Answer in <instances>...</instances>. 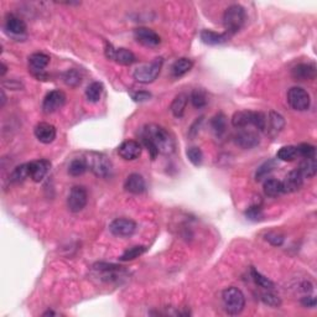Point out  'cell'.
Masks as SVG:
<instances>
[{"instance_id": "74e56055", "label": "cell", "mask_w": 317, "mask_h": 317, "mask_svg": "<svg viewBox=\"0 0 317 317\" xmlns=\"http://www.w3.org/2000/svg\"><path fill=\"white\" fill-rule=\"evenodd\" d=\"M245 217L246 219H249L251 222H260L264 218V212H263L260 206L254 205L245 211Z\"/></svg>"}, {"instance_id": "f35d334b", "label": "cell", "mask_w": 317, "mask_h": 317, "mask_svg": "<svg viewBox=\"0 0 317 317\" xmlns=\"http://www.w3.org/2000/svg\"><path fill=\"white\" fill-rule=\"evenodd\" d=\"M274 169H275V162L273 161V160H269V161L264 162V164H263L258 170H257L256 180L262 181L263 178L267 177V176L269 175V173L272 172Z\"/></svg>"}, {"instance_id": "d6986e66", "label": "cell", "mask_w": 317, "mask_h": 317, "mask_svg": "<svg viewBox=\"0 0 317 317\" xmlns=\"http://www.w3.org/2000/svg\"><path fill=\"white\" fill-rule=\"evenodd\" d=\"M124 188L126 192L132 195H142L146 189V183L144 177L139 173H132L126 177L124 182Z\"/></svg>"}, {"instance_id": "5bb4252c", "label": "cell", "mask_w": 317, "mask_h": 317, "mask_svg": "<svg viewBox=\"0 0 317 317\" xmlns=\"http://www.w3.org/2000/svg\"><path fill=\"white\" fill-rule=\"evenodd\" d=\"M134 37L138 42H140L144 46H149V47H155V46H158L161 42V37L154 30L148 28L135 29Z\"/></svg>"}, {"instance_id": "603a6c76", "label": "cell", "mask_w": 317, "mask_h": 317, "mask_svg": "<svg viewBox=\"0 0 317 317\" xmlns=\"http://www.w3.org/2000/svg\"><path fill=\"white\" fill-rule=\"evenodd\" d=\"M113 61L116 62L118 65H121V66H130V65H133L134 62H137V57H135L134 53L130 50H128V48L120 47L115 48Z\"/></svg>"}, {"instance_id": "ee69618b", "label": "cell", "mask_w": 317, "mask_h": 317, "mask_svg": "<svg viewBox=\"0 0 317 317\" xmlns=\"http://www.w3.org/2000/svg\"><path fill=\"white\" fill-rule=\"evenodd\" d=\"M114 52H115L114 46H113L112 43H109V42H105V45H104L105 57H107L108 59H113V56H114Z\"/></svg>"}, {"instance_id": "52a82bcc", "label": "cell", "mask_w": 317, "mask_h": 317, "mask_svg": "<svg viewBox=\"0 0 317 317\" xmlns=\"http://www.w3.org/2000/svg\"><path fill=\"white\" fill-rule=\"evenodd\" d=\"M288 103L295 110H299V112L307 110L311 105L310 94L301 87H292L288 92Z\"/></svg>"}, {"instance_id": "8d00e7d4", "label": "cell", "mask_w": 317, "mask_h": 317, "mask_svg": "<svg viewBox=\"0 0 317 317\" xmlns=\"http://www.w3.org/2000/svg\"><path fill=\"white\" fill-rule=\"evenodd\" d=\"M186 155L192 165L195 166H201L203 162V153L199 146H191L186 151Z\"/></svg>"}, {"instance_id": "ac0fdd59", "label": "cell", "mask_w": 317, "mask_h": 317, "mask_svg": "<svg viewBox=\"0 0 317 317\" xmlns=\"http://www.w3.org/2000/svg\"><path fill=\"white\" fill-rule=\"evenodd\" d=\"M295 81H311L316 77V66L313 64H300L291 70Z\"/></svg>"}, {"instance_id": "4dcf8cb0", "label": "cell", "mask_w": 317, "mask_h": 317, "mask_svg": "<svg viewBox=\"0 0 317 317\" xmlns=\"http://www.w3.org/2000/svg\"><path fill=\"white\" fill-rule=\"evenodd\" d=\"M104 87L101 82H93L91 83L86 89V97L91 103H97L101 99Z\"/></svg>"}, {"instance_id": "bcb514c9", "label": "cell", "mask_w": 317, "mask_h": 317, "mask_svg": "<svg viewBox=\"0 0 317 317\" xmlns=\"http://www.w3.org/2000/svg\"><path fill=\"white\" fill-rule=\"evenodd\" d=\"M8 83H9L10 89H20L21 87H23V85H21V83L16 80H10L9 82H4L3 85H8Z\"/></svg>"}, {"instance_id": "ba28073f", "label": "cell", "mask_w": 317, "mask_h": 317, "mask_svg": "<svg viewBox=\"0 0 317 317\" xmlns=\"http://www.w3.org/2000/svg\"><path fill=\"white\" fill-rule=\"evenodd\" d=\"M88 201V194L83 186H73L67 197V207L72 213L81 212Z\"/></svg>"}, {"instance_id": "30bf717a", "label": "cell", "mask_w": 317, "mask_h": 317, "mask_svg": "<svg viewBox=\"0 0 317 317\" xmlns=\"http://www.w3.org/2000/svg\"><path fill=\"white\" fill-rule=\"evenodd\" d=\"M50 64V57L42 52L32 53L29 57V66L30 71L37 80H47V75L45 73V69Z\"/></svg>"}, {"instance_id": "4fadbf2b", "label": "cell", "mask_w": 317, "mask_h": 317, "mask_svg": "<svg viewBox=\"0 0 317 317\" xmlns=\"http://www.w3.org/2000/svg\"><path fill=\"white\" fill-rule=\"evenodd\" d=\"M118 154L121 159L132 161L142 155V145L135 140H125L119 145Z\"/></svg>"}, {"instance_id": "f6af8a7d", "label": "cell", "mask_w": 317, "mask_h": 317, "mask_svg": "<svg viewBox=\"0 0 317 317\" xmlns=\"http://www.w3.org/2000/svg\"><path fill=\"white\" fill-rule=\"evenodd\" d=\"M301 303L305 306V307H315L316 299L313 296H305L301 300Z\"/></svg>"}, {"instance_id": "5b68a950", "label": "cell", "mask_w": 317, "mask_h": 317, "mask_svg": "<svg viewBox=\"0 0 317 317\" xmlns=\"http://www.w3.org/2000/svg\"><path fill=\"white\" fill-rule=\"evenodd\" d=\"M245 10L242 5L233 4L226 9L223 14V26L227 34H237L245 23Z\"/></svg>"}, {"instance_id": "e575fe53", "label": "cell", "mask_w": 317, "mask_h": 317, "mask_svg": "<svg viewBox=\"0 0 317 317\" xmlns=\"http://www.w3.org/2000/svg\"><path fill=\"white\" fill-rule=\"evenodd\" d=\"M297 156L299 155H297L296 146H292V145L283 146V148L278 151V154H276V158H278L279 160H281V161H286V162L294 161L295 159H297Z\"/></svg>"}, {"instance_id": "e0dca14e", "label": "cell", "mask_w": 317, "mask_h": 317, "mask_svg": "<svg viewBox=\"0 0 317 317\" xmlns=\"http://www.w3.org/2000/svg\"><path fill=\"white\" fill-rule=\"evenodd\" d=\"M36 139L42 144H51L56 139V128L50 123H39L34 129Z\"/></svg>"}, {"instance_id": "ffe728a7", "label": "cell", "mask_w": 317, "mask_h": 317, "mask_svg": "<svg viewBox=\"0 0 317 317\" xmlns=\"http://www.w3.org/2000/svg\"><path fill=\"white\" fill-rule=\"evenodd\" d=\"M200 37H201L202 42L206 43V45L217 46L228 41L229 35L227 32L226 34H222V32H216L212 31V30H202L201 34H200Z\"/></svg>"}, {"instance_id": "7dc6e473", "label": "cell", "mask_w": 317, "mask_h": 317, "mask_svg": "<svg viewBox=\"0 0 317 317\" xmlns=\"http://www.w3.org/2000/svg\"><path fill=\"white\" fill-rule=\"evenodd\" d=\"M5 102H7V97H5V93H4V91H2V104H0V107H4V104H5Z\"/></svg>"}, {"instance_id": "3957f363", "label": "cell", "mask_w": 317, "mask_h": 317, "mask_svg": "<svg viewBox=\"0 0 317 317\" xmlns=\"http://www.w3.org/2000/svg\"><path fill=\"white\" fill-rule=\"evenodd\" d=\"M87 162V167L93 175L97 177H108L112 173L113 165L109 158L102 153H97V151H89L86 153L83 156Z\"/></svg>"}, {"instance_id": "f1b7e54d", "label": "cell", "mask_w": 317, "mask_h": 317, "mask_svg": "<svg viewBox=\"0 0 317 317\" xmlns=\"http://www.w3.org/2000/svg\"><path fill=\"white\" fill-rule=\"evenodd\" d=\"M30 177V171H29V162L26 164H21L19 166H16L10 173V182L12 183H19L23 182L24 180Z\"/></svg>"}, {"instance_id": "7bdbcfd3", "label": "cell", "mask_w": 317, "mask_h": 317, "mask_svg": "<svg viewBox=\"0 0 317 317\" xmlns=\"http://www.w3.org/2000/svg\"><path fill=\"white\" fill-rule=\"evenodd\" d=\"M130 97L134 102H146L151 98V93L146 91H139V92H130Z\"/></svg>"}, {"instance_id": "83f0119b", "label": "cell", "mask_w": 317, "mask_h": 317, "mask_svg": "<svg viewBox=\"0 0 317 317\" xmlns=\"http://www.w3.org/2000/svg\"><path fill=\"white\" fill-rule=\"evenodd\" d=\"M264 194L268 197H278L283 194V185H281V181L275 180V178H269L264 182Z\"/></svg>"}, {"instance_id": "ab89813d", "label": "cell", "mask_w": 317, "mask_h": 317, "mask_svg": "<svg viewBox=\"0 0 317 317\" xmlns=\"http://www.w3.org/2000/svg\"><path fill=\"white\" fill-rule=\"evenodd\" d=\"M296 149H297V155L301 156L302 159L315 158L316 148L313 145L307 144V143H302V144L296 146Z\"/></svg>"}, {"instance_id": "7402d4cb", "label": "cell", "mask_w": 317, "mask_h": 317, "mask_svg": "<svg viewBox=\"0 0 317 317\" xmlns=\"http://www.w3.org/2000/svg\"><path fill=\"white\" fill-rule=\"evenodd\" d=\"M5 29L13 35H23L26 32V24L15 15H9L5 21Z\"/></svg>"}, {"instance_id": "cb8c5ba5", "label": "cell", "mask_w": 317, "mask_h": 317, "mask_svg": "<svg viewBox=\"0 0 317 317\" xmlns=\"http://www.w3.org/2000/svg\"><path fill=\"white\" fill-rule=\"evenodd\" d=\"M187 103H188L187 94L180 93L178 96H176L175 99H173L171 103V107H170L173 116H176V118H182L186 107H187Z\"/></svg>"}, {"instance_id": "2e32d148", "label": "cell", "mask_w": 317, "mask_h": 317, "mask_svg": "<svg viewBox=\"0 0 317 317\" xmlns=\"http://www.w3.org/2000/svg\"><path fill=\"white\" fill-rule=\"evenodd\" d=\"M281 185H283V194H292V192L299 191L303 185L302 175L297 169L292 170L281 181Z\"/></svg>"}, {"instance_id": "681fc988", "label": "cell", "mask_w": 317, "mask_h": 317, "mask_svg": "<svg viewBox=\"0 0 317 317\" xmlns=\"http://www.w3.org/2000/svg\"><path fill=\"white\" fill-rule=\"evenodd\" d=\"M48 315H56V313L52 312V311H47V312L43 313V316H48Z\"/></svg>"}, {"instance_id": "9c48e42d", "label": "cell", "mask_w": 317, "mask_h": 317, "mask_svg": "<svg viewBox=\"0 0 317 317\" xmlns=\"http://www.w3.org/2000/svg\"><path fill=\"white\" fill-rule=\"evenodd\" d=\"M109 231L115 237L128 238L137 231V223L129 218H115L109 224Z\"/></svg>"}, {"instance_id": "6da1fadb", "label": "cell", "mask_w": 317, "mask_h": 317, "mask_svg": "<svg viewBox=\"0 0 317 317\" xmlns=\"http://www.w3.org/2000/svg\"><path fill=\"white\" fill-rule=\"evenodd\" d=\"M142 140H148L156 148L159 154L171 155L176 149L175 138L171 133L164 126L158 124H148L140 130Z\"/></svg>"}, {"instance_id": "277c9868", "label": "cell", "mask_w": 317, "mask_h": 317, "mask_svg": "<svg viewBox=\"0 0 317 317\" xmlns=\"http://www.w3.org/2000/svg\"><path fill=\"white\" fill-rule=\"evenodd\" d=\"M222 303L228 315H239L245 306V296L235 286H229L222 292Z\"/></svg>"}, {"instance_id": "c3c4849f", "label": "cell", "mask_w": 317, "mask_h": 317, "mask_svg": "<svg viewBox=\"0 0 317 317\" xmlns=\"http://www.w3.org/2000/svg\"><path fill=\"white\" fill-rule=\"evenodd\" d=\"M7 71H8V67H7V66H5V65H4V64H2V72H0V75H2V76H4V75H5V73H7Z\"/></svg>"}, {"instance_id": "d6a6232c", "label": "cell", "mask_w": 317, "mask_h": 317, "mask_svg": "<svg viewBox=\"0 0 317 317\" xmlns=\"http://www.w3.org/2000/svg\"><path fill=\"white\" fill-rule=\"evenodd\" d=\"M250 275H251V279L254 280V283L257 284V285L260 286V288L265 289V290H273L274 289V283H273L270 279H268L267 276H264L262 274V273H259L258 270L256 269V268H251L250 269Z\"/></svg>"}, {"instance_id": "836d02e7", "label": "cell", "mask_w": 317, "mask_h": 317, "mask_svg": "<svg viewBox=\"0 0 317 317\" xmlns=\"http://www.w3.org/2000/svg\"><path fill=\"white\" fill-rule=\"evenodd\" d=\"M146 251H148V248H146L145 245H135L129 248L128 250L124 251L119 259H120L121 262H132V260L142 257L143 254L146 253Z\"/></svg>"}, {"instance_id": "4316f807", "label": "cell", "mask_w": 317, "mask_h": 317, "mask_svg": "<svg viewBox=\"0 0 317 317\" xmlns=\"http://www.w3.org/2000/svg\"><path fill=\"white\" fill-rule=\"evenodd\" d=\"M300 173L303 178H311L316 175L317 172V162L315 158L303 159V161L300 164L299 169Z\"/></svg>"}, {"instance_id": "9a60e30c", "label": "cell", "mask_w": 317, "mask_h": 317, "mask_svg": "<svg viewBox=\"0 0 317 317\" xmlns=\"http://www.w3.org/2000/svg\"><path fill=\"white\" fill-rule=\"evenodd\" d=\"M234 143L242 149H253L259 145L258 133L253 130H240L234 135Z\"/></svg>"}, {"instance_id": "8fae6325", "label": "cell", "mask_w": 317, "mask_h": 317, "mask_svg": "<svg viewBox=\"0 0 317 317\" xmlns=\"http://www.w3.org/2000/svg\"><path fill=\"white\" fill-rule=\"evenodd\" d=\"M66 103V94L64 93L59 89H55V91H51L50 93L46 94V97L43 98L42 102V110L46 114H51V113H55L56 110H58L59 108H62Z\"/></svg>"}, {"instance_id": "60d3db41", "label": "cell", "mask_w": 317, "mask_h": 317, "mask_svg": "<svg viewBox=\"0 0 317 317\" xmlns=\"http://www.w3.org/2000/svg\"><path fill=\"white\" fill-rule=\"evenodd\" d=\"M260 300L265 303L267 306L270 307H279L281 305V300L278 295L273 294V292H264V294L260 295Z\"/></svg>"}, {"instance_id": "7a4b0ae2", "label": "cell", "mask_w": 317, "mask_h": 317, "mask_svg": "<svg viewBox=\"0 0 317 317\" xmlns=\"http://www.w3.org/2000/svg\"><path fill=\"white\" fill-rule=\"evenodd\" d=\"M267 115L262 112L240 110V112H235L232 116V125L238 129L246 128V126H254L259 132H264V130H267Z\"/></svg>"}, {"instance_id": "8992f818", "label": "cell", "mask_w": 317, "mask_h": 317, "mask_svg": "<svg viewBox=\"0 0 317 317\" xmlns=\"http://www.w3.org/2000/svg\"><path fill=\"white\" fill-rule=\"evenodd\" d=\"M162 65H164V58H154L150 64H144L142 66H138L134 70V72H133V77H134L135 81H138L139 83H143V85L153 83L159 77L162 69Z\"/></svg>"}, {"instance_id": "b9f144b4", "label": "cell", "mask_w": 317, "mask_h": 317, "mask_svg": "<svg viewBox=\"0 0 317 317\" xmlns=\"http://www.w3.org/2000/svg\"><path fill=\"white\" fill-rule=\"evenodd\" d=\"M284 235L280 234V233H276V232H270L268 233L267 235H265V240L267 242H269L270 244L274 245V246H280L283 245L284 243Z\"/></svg>"}, {"instance_id": "484cf974", "label": "cell", "mask_w": 317, "mask_h": 317, "mask_svg": "<svg viewBox=\"0 0 317 317\" xmlns=\"http://www.w3.org/2000/svg\"><path fill=\"white\" fill-rule=\"evenodd\" d=\"M211 126H212L213 133L216 137H223L224 133L227 132V116L223 113H217L211 120Z\"/></svg>"}, {"instance_id": "1f68e13d", "label": "cell", "mask_w": 317, "mask_h": 317, "mask_svg": "<svg viewBox=\"0 0 317 317\" xmlns=\"http://www.w3.org/2000/svg\"><path fill=\"white\" fill-rule=\"evenodd\" d=\"M88 167H87V162L85 158H77L73 159L69 166V173L73 177H78V176H82L85 173Z\"/></svg>"}, {"instance_id": "d4e9b609", "label": "cell", "mask_w": 317, "mask_h": 317, "mask_svg": "<svg viewBox=\"0 0 317 317\" xmlns=\"http://www.w3.org/2000/svg\"><path fill=\"white\" fill-rule=\"evenodd\" d=\"M268 124H269L268 132H269L270 134L276 135L284 129V126H285V119L283 118V115L279 114V113L270 112L269 116H268Z\"/></svg>"}, {"instance_id": "f546056e", "label": "cell", "mask_w": 317, "mask_h": 317, "mask_svg": "<svg viewBox=\"0 0 317 317\" xmlns=\"http://www.w3.org/2000/svg\"><path fill=\"white\" fill-rule=\"evenodd\" d=\"M189 101H191V104L194 105L196 109H202L207 105L208 98H207V93H206L203 89H194L189 94Z\"/></svg>"}, {"instance_id": "d590c367", "label": "cell", "mask_w": 317, "mask_h": 317, "mask_svg": "<svg viewBox=\"0 0 317 317\" xmlns=\"http://www.w3.org/2000/svg\"><path fill=\"white\" fill-rule=\"evenodd\" d=\"M62 80L70 87H78L82 83V75L77 70H69L62 75Z\"/></svg>"}, {"instance_id": "44dd1931", "label": "cell", "mask_w": 317, "mask_h": 317, "mask_svg": "<svg viewBox=\"0 0 317 317\" xmlns=\"http://www.w3.org/2000/svg\"><path fill=\"white\" fill-rule=\"evenodd\" d=\"M194 67V62L189 58H178L173 62L171 66V76L173 78H180L182 76H185L186 73H188Z\"/></svg>"}, {"instance_id": "7c38bea8", "label": "cell", "mask_w": 317, "mask_h": 317, "mask_svg": "<svg viewBox=\"0 0 317 317\" xmlns=\"http://www.w3.org/2000/svg\"><path fill=\"white\" fill-rule=\"evenodd\" d=\"M51 162L46 159H40L36 161L29 162V171H30V178L35 182H41L50 171Z\"/></svg>"}]
</instances>
